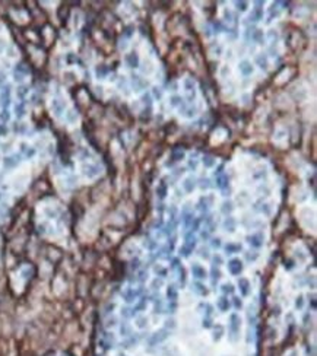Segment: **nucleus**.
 Here are the masks:
<instances>
[{
  "instance_id": "13",
  "label": "nucleus",
  "mask_w": 317,
  "mask_h": 356,
  "mask_svg": "<svg viewBox=\"0 0 317 356\" xmlns=\"http://www.w3.org/2000/svg\"><path fill=\"white\" fill-rule=\"evenodd\" d=\"M202 162H203V165L206 166V168H212V166L215 165V159L209 155H205L203 158H202Z\"/></svg>"
},
{
  "instance_id": "15",
  "label": "nucleus",
  "mask_w": 317,
  "mask_h": 356,
  "mask_svg": "<svg viewBox=\"0 0 317 356\" xmlns=\"http://www.w3.org/2000/svg\"><path fill=\"white\" fill-rule=\"evenodd\" d=\"M156 194L159 196V199H164V197H165V194H167V184H165V182H161V184H159V187L156 188Z\"/></svg>"
},
{
  "instance_id": "7",
  "label": "nucleus",
  "mask_w": 317,
  "mask_h": 356,
  "mask_svg": "<svg viewBox=\"0 0 317 356\" xmlns=\"http://www.w3.org/2000/svg\"><path fill=\"white\" fill-rule=\"evenodd\" d=\"M183 187H184V190L187 191V193H192V191L196 188V180H194L193 177L186 178V180L183 181Z\"/></svg>"
},
{
  "instance_id": "24",
  "label": "nucleus",
  "mask_w": 317,
  "mask_h": 356,
  "mask_svg": "<svg viewBox=\"0 0 317 356\" xmlns=\"http://www.w3.org/2000/svg\"><path fill=\"white\" fill-rule=\"evenodd\" d=\"M222 210H224L225 213H227V212H231V210H232V203H230V201H228V203H224Z\"/></svg>"
},
{
  "instance_id": "22",
  "label": "nucleus",
  "mask_w": 317,
  "mask_h": 356,
  "mask_svg": "<svg viewBox=\"0 0 317 356\" xmlns=\"http://www.w3.org/2000/svg\"><path fill=\"white\" fill-rule=\"evenodd\" d=\"M181 101H183V99H181V97H178V95H174V97H171V105H174V107H175V105H180V104H181Z\"/></svg>"
},
{
  "instance_id": "27",
  "label": "nucleus",
  "mask_w": 317,
  "mask_h": 356,
  "mask_svg": "<svg viewBox=\"0 0 317 356\" xmlns=\"http://www.w3.org/2000/svg\"><path fill=\"white\" fill-rule=\"evenodd\" d=\"M295 305H297V308H301V307H302V298H301V296H300V298L297 299Z\"/></svg>"
},
{
  "instance_id": "14",
  "label": "nucleus",
  "mask_w": 317,
  "mask_h": 356,
  "mask_svg": "<svg viewBox=\"0 0 317 356\" xmlns=\"http://www.w3.org/2000/svg\"><path fill=\"white\" fill-rule=\"evenodd\" d=\"M251 38H253L256 42H260L262 40H263V31H262V29H254V31H251Z\"/></svg>"
},
{
  "instance_id": "16",
  "label": "nucleus",
  "mask_w": 317,
  "mask_h": 356,
  "mask_svg": "<svg viewBox=\"0 0 317 356\" xmlns=\"http://www.w3.org/2000/svg\"><path fill=\"white\" fill-rule=\"evenodd\" d=\"M256 63H257V64H259V67H260V69H263V70H266V69H267V60H266V57L259 56L257 58H256Z\"/></svg>"
},
{
  "instance_id": "29",
  "label": "nucleus",
  "mask_w": 317,
  "mask_h": 356,
  "mask_svg": "<svg viewBox=\"0 0 317 356\" xmlns=\"http://www.w3.org/2000/svg\"><path fill=\"white\" fill-rule=\"evenodd\" d=\"M214 261H215V263H222V258H221L219 255H215V257H214Z\"/></svg>"
},
{
  "instance_id": "2",
  "label": "nucleus",
  "mask_w": 317,
  "mask_h": 356,
  "mask_svg": "<svg viewBox=\"0 0 317 356\" xmlns=\"http://www.w3.org/2000/svg\"><path fill=\"white\" fill-rule=\"evenodd\" d=\"M262 5H263L262 2H257V3H256V7H253V12L250 13V18H249L250 21L259 22L262 18H263V9H262V7H259V6H262Z\"/></svg>"
},
{
  "instance_id": "25",
  "label": "nucleus",
  "mask_w": 317,
  "mask_h": 356,
  "mask_svg": "<svg viewBox=\"0 0 317 356\" xmlns=\"http://www.w3.org/2000/svg\"><path fill=\"white\" fill-rule=\"evenodd\" d=\"M234 305H235V308H241V307H243V302H241L240 298L234 296Z\"/></svg>"
},
{
  "instance_id": "19",
  "label": "nucleus",
  "mask_w": 317,
  "mask_h": 356,
  "mask_svg": "<svg viewBox=\"0 0 317 356\" xmlns=\"http://www.w3.org/2000/svg\"><path fill=\"white\" fill-rule=\"evenodd\" d=\"M241 247H238V245H235V244H228V245H225V251L228 254H232L235 253V251H238Z\"/></svg>"
},
{
  "instance_id": "18",
  "label": "nucleus",
  "mask_w": 317,
  "mask_h": 356,
  "mask_svg": "<svg viewBox=\"0 0 317 356\" xmlns=\"http://www.w3.org/2000/svg\"><path fill=\"white\" fill-rule=\"evenodd\" d=\"M235 7L240 12H245L249 9V3L247 2H235Z\"/></svg>"
},
{
  "instance_id": "20",
  "label": "nucleus",
  "mask_w": 317,
  "mask_h": 356,
  "mask_svg": "<svg viewBox=\"0 0 317 356\" xmlns=\"http://www.w3.org/2000/svg\"><path fill=\"white\" fill-rule=\"evenodd\" d=\"M194 290H196V292H199L200 295H206V294H208V290L205 289V286L202 283H194Z\"/></svg>"
},
{
  "instance_id": "1",
  "label": "nucleus",
  "mask_w": 317,
  "mask_h": 356,
  "mask_svg": "<svg viewBox=\"0 0 317 356\" xmlns=\"http://www.w3.org/2000/svg\"><path fill=\"white\" fill-rule=\"evenodd\" d=\"M228 270L231 272V274H240L243 270V263L240 258H232L228 261Z\"/></svg>"
},
{
  "instance_id": "30",
  "label": "nucleus",
  "mask_w": 317,
  "mask_h": 356,
  "mask_svg": "<svg viewBox=\"0 0 317 356\" xmlns=\"http://www.w3.org/2000/svg\"><path fill=\"white\" fill-rule=\"evenodd\" d=\"M212 244H214V247H219V245H221L219 238H216V239H214V242H212Z\"/></svg>"
},
{
  "instance_id": "10",
  "label": "nucleus",
  "mask_w": 317,
  "mask_h": 356,
  "mask_svg": "<svg viewBox=\"0 0 317 356\" xmlns=\"http://www.w3.org/2000/svg\"><path fill=\"white\" fill-rule=\"evenodd\" d=\"M216 186L219 187V188H222V190H225V188L228 187V177L225 175V174L219 175L216 178Z\"/></svg>"
},
{
  "instance_id": "9",
  "label": "nucleus",
  "mask_w": 317,
  "mask_h": 356,
  "mask_svg": "<svg viewBox=\"0 0 317 356\" xmlns=\"http://www.w3.org/2000/svg\"><path fill=\"white\" fill-rule=\"evenodd\" d=\"M240 318H238V315L237 314H231V330L234 331V333H237L238 331V328H240Z\"/></svg>"
},
{
  "instance_id": "3",
  "label": "nucleus",
  "mask_w": 317,
  "mask_h": 356,
  "mask_svg": "<svg viewBox=\"0 0 317 356\" xmlns=\"http://www.w3.org/2000/svg\"><path fill=\"white\" fill-rule=\"evenodd\" d=\"M238 70L241 72L243 76H250L253 73V64H251L249 60H243V62L238 64Z\"/></svg>"
},
{
  "instance_id": "6",
  "label": "nucleus",
  "mask_w": 317,
  "mask_h": 356,
  "mask_svg": "<svg viewBox=\"0 0 317 356\" xmlns=\"http://www.w3.org/2000/svg\"><path fill=\"white\" fill-rule=\"evenodd\" d=\"M247 241H249V244H250L251 247H256V248L263 245V238L260 235H250V237H247Z\"/></svg>"
},
{
  "instance_id": "8",
  "label": "nucleus",
  "mask_w": 317,
  "mask_h": 356,
  "mask_svg": "<svg viewBox=\"0 0 317 356\" xmlns=\"http://www.w3.org/2000/svg\"><path fill=\"white\" fill-rule=\"evenodd\" d=\"M238 286H240V292L243 295H249V288H250V283H249V280L247 279H240L238 280Z\"/></svg>"
},
{
  "instance_id": "21",
  "label": "nucleus",
  "mask_w": 317,
  "mask_h": 356,
  "mask_svg": "<svg viewBox=\"0 0 317 356\" xmlns=\"http://www.w3.org/2000/svg\"><path fill=\"white\" fill-rule=\"evenodd\" d=\"M222 292H224V294H232V292H234V286L231 283L222 285Z\"/></svg>"
},
{
  "instance_id": "28",
  "label": "nucleus",
  "mask_w": 317,
  "mask_h": 356,
  "mask_svg": "<svg viewBox=\"0 0 317 356\" xmlns=\"http://www.w3.org/2000/svg\"><path fill=\"white\" fill-rule=\"evenodd\" d=\"M153 95H155V97H156L158 99L161 98V92L158 91V88H153Z\"/></svg>"
},
{
  "instance_id": "26",
  "label": "nucleus",
  "mask_w": 317,
  "mask_h": 356,
  "mask_svg": "<svg viewBox=\"0 0 317 356\" xmlns=\"http://www.w3.org/2000/svg\"><path fill=\"white\" fill-rule=\"evenodd\" d=\"M189 166H190V168H192V169L194 171V169H196V168H197V162H196V161H194L193 158H192V159H190V162H189Z\"/></svg>"
},
{
  "instance_id": "5",
  "label": "nucleus",
  "mask_w": 317,
  "mask_h": 356,
  "mask_svg": "<svg viewBox=\"0 0 317 356\" xmlns=\"http://www.w3.org/2000/svg\"><path fill=\"white\" fill-rule=\"evenodd\" d=\"M192 273H193L194 277H197V279L206 277V270H205L200 264H193V266H192Z\"/></svg>"
},
{
  "instance_id": "17",
  "label": "nucleus",
  "mask_w": 317,
  "mask_h": 356,
  "mask_svg": "<svg viewBox=\"0 0 317 356\" xmlns=\"http://www.w3.org/2000/svg\"><path fill=\"white\" fill-rule=\"evenodd\" d=\"M167 295L171 301H175L177 299V289L174 286H168V290H167Z\"/></svg>"
},
{
  "instance_id": "12",
  "label": "nucleus",
  "mask_w": 317,
  "mask_h": 356,
  "mask_svg": "<svg viewBox=\"0 0 317 356\" xmlns=\"http://www.w3.org/2000/svg\"><path fill=\"white\" fill-rule=\"evenodd\" d=\"M218 308H219L221 311H228V308H230V302H228V299H227L225 296H222V298L218 299Z\"/></svg>"
},
{
  "instance_id": "11",
  "label": "nucleus",
  "mask_w": 317,
  "mask_h": 356,
  "mask_svg": "<svg viewBox=\"0 0 317 356\" xmlns=\"http://www.w3.org/2000/svg\"><path fill=\"white\" fill-rule=\"evenodd\" d=\"M184 158V152L183 150H174L173 152V155H171V161L170 162H167V165H173V162H177V161H181Z\"/></svg>"
},
{
  "instance_id": "4",
  "label": "nucleus",
  "mask_w": 317,
  "mask_h": 356,
  "mask_svg": "<svg viewBox=\"0 0 317 356\" xmlns=\"http://www.w3.org/2000/svg\"><path fill=\"white\" fill-rule=\"evenodd\" d=\"M124 60H126V63H127V66L132 67V69L139 67V56L136 54V53H130V54H127Z\"/></svg>"
},
{
  "instance_id": "23",
  "label": "nucleus",
  "mask_w": 317,
  "mask_h": 356,
  "mask_svg": "<svg viewBox=\"0 0 317 356\" xmlns=\"http://www.w3.org/2000/svg\"><path fill=\"white\" fill-rule=\"evenodd\" d=\"M212 276H214V283H215V280H218V279L221 277V272L218 270V268L212 267Z\"/></svg>"
}]
</instances>
